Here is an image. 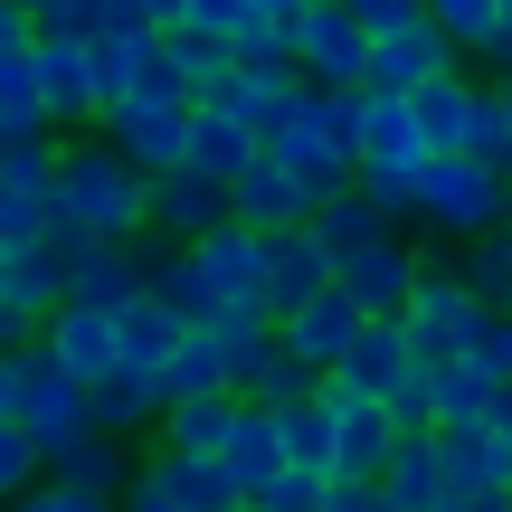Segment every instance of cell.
<instances>
[{
	"mask_svg": "<svg viewBox=\"0 0 512 512\" xmlns=\"http://www.w3.org/2000/svg\"><path fill=\"white\" fill-rule=\"evenodd\" d=\"M152 238V181L105 143L76 133L67 143V181H57V247H143Z\"/></svg>",
	"mask_w": 512,
	"mask_h": 512,
	"instance_id": "6da1fadb",
	"label": "cell"
},
{
	"mask_svg": "<svg viewBox=\"0 0 512 512\" xmlns=\"http://www.w3.org/2000/svg\"><path fill=\"white\" fill-rule=\"evenodd\" d=\"M0 418L29 427V437L48 446V465H57V456H76V446L95 437V389L67 380V370L48 361V342H29V351H0Z\"/></svg>",
	"mask_w": 512,
	"mask_h": 512,
	"instance_id": "7a4b0ae2",
	"label": "cell"
},
{
	"mask_svg": "<svg viewBox=\"0 0 512 512\" xmlns=\"http://www.w3.org/2000/svg\"><path fill=\"white\" fill-rule=\"evenodd\" d=\"M95 133H105V143L124 152L143 181H171V171H190V143H200V95H190L171 67H152V86L124 95Z\"/></svg>",
	"mask_w": 512,
	"mask_h": 512,
	"instance_id": "3957f363",
	"label": "cell"
},
{
	"mask_svg": "<svg viewBox=\"0 0 512 512\" xmlns=\"http://www.w3.org/2000/svg\"><path fill=\"white\" fill-rule=\"evenodd\" d=\"M418 228L437 247H484L512 228V171H484L465 162V152H446V162H427L418 181Z\"/></svg>",
	"mask_w": 512,
	"mask_h": 512,
	"instance_id": "277c9868",
	"label": "cell"
},
{
	"mask_svg": "<svg viewBox=\"0 0 512 512\" xmlns=\"http://www.w3.org/2000/svg\"><path fill=\"white\" fill-rule=\"evenodd\" d=\"M294 57H304V86L370 95V57H380V38L361 29V0H294Z\"/></svg>",
	"mask_w": 512,
	"mask_h": 512,
	"instance_id": "5b68a950",
	"label": "cell"
},
{
	"mask_svg": "<svg viewBox=\"0 0 512 512\" xmlns=\"http://www.w3.org/2000/svg\"><path fill=\"white\" fill-rule=\"evenodd\" d=\"M494 332H503V313H494V304H475V285H427V294H418V313H408V342H418V361H427V370L484 361V351H494Z\"/></svg>",
	"mask_w": 512,
	"mask_h": 512,
	"instance_id": "8992f818",
	"label": "cell"
},
{
	"mask_svg": "<svg viewBox=\"0 0 512 512\" xmlns=\"http://www.w3.org/2000/svg\"><path fill=\"white\" fill-rule=\"evenodd\" d=\"M57 313H67V247H19V256H0V342L29 351Z\"/></svg>",
	"mask_w": 512,
	"mask_h": 512,
	"instance_id": "52a82bcc",
	"label": "cell"
},
{
	"mask_svg": "<svg viewBox=\"0 0 512 512\" xmlns=\"http://www.w3.org/2000/svg\"><path fill=\"white\" fill-rule=\"evenodd\" d=\"M323 408H332V427H342V465H332V475H342V484H380L389 465H399L408 427L389 418L380 399H361V389H342V380L323 389Z\"/></svg>",
	"mask_w": 512,
	"mask_h": 512,
	"instance_id": "ba28073f",
	"label": "cell"
},
{
	"mask_svg": "<svg viewBox=\"0 0 512 512\" xmlns=\"http://www.w3.org/2000/svg\"><path fill=\"white\" fill-rule=\"evenodd\" d=\"M143 294H152V247H76V256H67V304L114 313V323H124Z\"/></svg>",
	"mask_w": 512,
	"mask_h": 512,
	"instance_id": "9c48e42d",
	"label": "cell"
},
{
	"mask_svg": "<svg viewBox=\"0 0 512 512\" xmlns=\"http://www.w3.org/2000/svg\"><path fill=\"white\" fill-rule=\"evenodd\" d=\"M342 294L370 313V323H408L418 294H427V266H418V247H370V256L342 266Z\"/></svg>",
	"mask_w": 512,
	"mask_h": 512,
	"instance_id": "30bf717a",
	"label": "cell"
},
{
	"mask_svg": "<svg viewBox=\"0 0 512 512\" xmlns=\"http://www.w3.org/2000/svg\"><path fill=\"white\" fill-rule=\"evenodd\" d=\"M38 342H48V361L67 370V380H86V389H105L114 370H124V323H114V313H86V304H67L48 332H38Z\"/></svg>",
	"mask_w": 512,
	"mask_h": 512,
	"instance_id": "8fae6325",
	"label": "cell"
},
{
	"mask_svg": "<svg viewBox=\"0 0 512 512\" xmlns=\"http://www.w3.org/2000/svg\"><path fill=\"white\" fill-rule=\"evenodd\" d=\"M313 219H323V200H313L285 162H256L247 181H238V228H256L266 247H275V238H304Z\"/></svg>",
	"mask_w": 512,
	"mask_h": 512,
	"instance_id": "7c38bea8",
	"label": "cell"
},
{
	"mask_svg": "<svg viewBox=\"0 0 512 512\" xmlns=\"http://www.w3.org/2000/svg\"><path fill=\"white\" fill-rule=\"evenodd\" d=\"M418 370H427V361H418V342H408V323H370V332H361V351H351V361L332 370V380L389 408V399H399L408 380H418Z\"/></svg>",
	"mask_w": 512,
	"mask_h": 512,
	"instance_id": "4fadbf2b",
	"label": "cell"
},
{
	"mask_svg": "<svg viewBox=\"0 0 512 512\" xmlns=\"http://www.w3.org/2000/svg\"><path fill=\"white\" fill-rule=\"evenodd\" d=\"M446 76H465V67H456V48H446L437 29H418V38H389V48L370 57V95H408V105H418L427 86H446Z\"/></svg>",
	"mask_w": 512,
	"mask_h": 512,
	"instance_id": "5bb4252c",
	"label": "cell"
},
{
	"mask_svg": "<svg viewBox=\"0 0 512 512\" xmlns=\"http://www.w3.org/2000/svg\"><path fill=\"white\" fill-rule=\"evenodd\" d=\"M228 475H238V494L256 503L266 494L275 475H294V446H285V418H275V408H238V437H228Z\"/></svg>",
	"mask_w": 512,
	"mask_h": 512,
	"instance_id": "9a60e30c",
	"label": "cell"
},
{
	"mask_svg": "<svg viewBox=\"0 0 512 512\" xmlns=\"http://www.w3.org/2000/svg\"><path fill=\"white\" fill-rule=\"evenodd\" d=\"M256 162H266V143H256L238 114H228V105H200V143H190V171H200V181H219V190H238Z\"/></svg>",
	"mask_w": 512,
	"mask_h": 512,
	"instance_id": "2e32d148",
	"label": "cell"
},
{
	"mask_svg": "<svg viewBox=\"0 0 512 512\" xmlns=\"http://www.w3.org/2000/svg\"><path fill=\"white\" fill-rule=\"evenodd\" d=\"M380 503L389 512H446V503H456V484H446V446L437 437H408L399 465L380 475Z\"/></svg>",
	"mask_w": 512,
	"mask_h": 512,
	"instance_id": "e0dca14e",
	"label": "cell"
},
{
	"mask_svg": "<svg viewBox=\"0 0 512 512\" xmlns=\"http://www.w3.org/2000/svg\"><path fill=\"white\" fill-rule=\"evenodd\" d=\"M152 484H162L181 512H247V494H238V475H228L219 456H152L143 465Z\"/></svg>",
	"mask_w": 512,
	"mask_h": 512,
	"instance_id": "ac0fdd59",
	"label": "cell"
},
{
	"mask_svg": "<svg viewBox=\"0 0 512 512\" xmlns=\"http://www.w3.org/2000/svg\"><path fill=\"white\" fill-rule=\"evenodd\" d=\"M181 342H190V323L162 304V294H143V304L124 313V370H133V380H171Z\"/></svg>",
	"mask_w": 512,
	"mask_h": 512,
	"instance_id": "d6986e66",
	"label": "cell"
},
{
	"mask_svg": "<svg viewBox=\"0 0 512 512\" xmlns=\"http://www.w3.org/2000/svg\"><path fill=\"white\" fill-rule=\"evenodd\" d=\"M162 418H171V399H162V380H133V370H114V380L105 389H95V437H143V427H152V437H162Z\"/></svg>",
	"mask_w": 512,
	"mask_h": 512,
	"instance_id": "ffe728a7",
	"label": "cell"
},
{
	"mask_svg": "<svg viewBox=\"0 0 512 512\" xmlns=\"http://www.w3.org/2000/svg\"><path fill=\"white\" fill-rule=\"evenodd\" d=\"M437 446H446V484H456V494H512V446L494 427H456V437H437Z\"/></svg>",
	"mask_w": 512,
	"mask_h": 512,
	"instance_id": "44dd1931",
	"label": "cell"
},
{
	"mask_svg": "<svg viewBox=\"0 0 512 512\" xmlns=\"http://www.w3.org/2000/svg\"><path fill=\"white\" fill-rule=\"evenodd\" d=\"M313 238H323L332 266H351V256H370V247H399L389 238V219H380V200L370 190H351V200H323V219H313Z\"/></svg>",
	"mask_w": 512,
	"mask_h": 512,
	"instance_id": "7402d4cb",
	"label": "cell"
},
{
	"mask_svg": "<svg viewBox=\"0 0 512 512\" xmlns=\"http://www.w3.org/2000/svg\"><path fill=\"white\" fill-rule=\"evenodd\" d=\"M57 484H76V494H105V503H124L133 484H143V465H133V446H124V437H86L76 456H57Z\"/></svg>",
	"mask_w": 512,
	"mask_h": 512,
	"instance_id": "603a6c76",
	"label": "cell"
},
{
	"mask_svg": "<svg viewBox=\"0 0 512 512\" xmlns=\"http://www.w3.org/2000/svg\"><path fill=\"white\" fill-rule=\"evenodd\" d=\"M238 408L247 399H190V408H171V418H162V456H228Z\"/></svg>",
	"mask_w": 512,
	"mask_h": 512,
	"instance_id": "cb8c5ba5",
	"label": "cell"
},
{
	"mask_svg": "<svg viewBox=\"0 0 512 512\" xmlns=\"http://www.w3.org/2000/svg\"><path fill=\"white\" fill-rule=\"evenodd\" d=\"M465 162L512 171V95H503V86H475V114H465Z\"/></svg>",
	"mask_w": 512,
	"mask_h": 512,
	"instance_id": "d4e9b609",
	"label": "cell"
},
{
	"mask_svg": "<svg viewBox=\"0 0 512 512\" xmlns=\"http://www.w3.org/2000/svg\"><path fill=\"white\" fill-rule=\"evenodd\" d=\"M465 114H475V76H446V86L418 95V124H427V143H437V162L465 152Z\"/></svg>",
	"mask_w": 512,
	"mask_h": 512,
	"instance_id": "484cf974",
	"label": "cell"
},
{
	"mask_svg": "<svg viewBox=\"0 0 512 512\" xmlns=\"http://www.w3.org/2000/svg\"><path fill=\"white\" fill-rule=\"evenodd\" d=\"M437 38L456 57H494L503 38V0H437Z\"/></svg>",
	"mask_w": 512,
	"mask_h": 512,
	"instance_id": "4316f807",
	"label": "cell"
},
{
	"mask_svg": "<svg viewBox=\"0 0 512 512\" xmlns=\"http://www.w3.org/2000/svg\"><path fill=\"white\" fill-rule=\"evenodd\" d=\"M465 285H475V304L512 313V228H503V238H484V247H465Z\"/></svg>",
	"mask_w": 512,
	"mask_h": 512,
	"instance_id": "83f0119b",
	"label": "cell"
},
{
	"mask_svg": "<svg viewBox=\"0 0 512 512\" xmlns=\"http://www.w3.org/2000/svg\"><path fill=\"white\" fill-rule=\"evenodd\" d=\"M361 29L380 38H418V29H437V0H361Z\"/></svg>",
	"mask_w": 512,
	"mask_h": 512,
	"instance_id": "f1b7e54d",
	"label": "cell"
},
{
	"mask_svg": "<svg viewBox=\"0 0 512 512\" xmlns=\"http://www.w3.org/2000/svg\"><path fill=\"white\" fill-rule=\"evenodd\" d=\"M389 418H399L408 437H437V370H418V380H408L399 399H389Z\"/></svg>",
	"mask_w": 512,
	"mask_h": 512,
	"instance_id": "f546056e",
	"label": "cell"
},
{
	"mask_svg": "<svg viewBox=\"0 0 512 512\" xmlns=\"http://www.w3.org/2000/svg\"><path fill=\"white\" fill-rule=\"evenodd\" d=\"M38 503H48V512H124V503H105V494H76V484H48Z\"/></svg>",
	"mask_w": 512,
	"mask_h": 512,
	"instance_id": "4dcf8cb0",
	"label": "cell"
},
{
	"mask_svg": "<svg viewBox=\"0 0 512 512\" xmlns=\"http://www.w3.org/2000/svg\"><path fill=\"white\" fill-rule=\"evenodd\" d=\"M124 512H181V503H171V494H162V484H152V475H143V484H133V494H124Z\"/></svg>",
	"mask_w": 512,
	"mask_h": 512,
	"instance_id": "1f68e13d",
	"label": "cell"
},
{
	"mask_svg": "<svg viewBox=\"0 0 512 512\" xmlns=\"http://www.w3.org/2000/svg\"><path fill=\"white\" fill-rule=\"evenodd\" d=\"M484 370H494V380L512 389V313H503V332H494V351H484Z\"/></svg>",
	"mask_w": 512,
	"mask_h": 512,
	"instance_id": "d6a6232c",
	"label": "cell"
},
{
	"mask_svg": "<svg viewBox=\"0 0 512 512\" xmlns=\"http://www.w3.org/2000/svg\"><path fill=\"white\" fill-rule=\"evenodd\" d=\"M484 67H494L503 86H512V0H503V38H494V57H484Z\"/></svg>",
	"mask_w": 512,
	"mask_h": 512,
	"instance_id": "836d02e7",
	"label": "cell"
},
{
	"mask_svg": "<svg viewBox=\"0 0 512 512\" xmlns=\"http://www.w3.org/2000/svg\"><path fill=\"white\" fill-rule=\"evenodd\" d=\"M10 512H48V503H38V494H29V503H10Z\"/></svg>",
	"mask_w": 512,
	"mask_h": 512,
	"instance_id": "e575fe53",
	"label": "cell"
},
{
	"mask_svg": "<svg viewBox=\"0 0 512 512\" xmlns=\"http://www.w3.org/2000/svg\"><path fill=\"white\" fill-rule=\"evenodd\" d=\"M247 512H256V503H247Z\"/></svg>",
	"mask_w": 512,
	"mask_h": 512,
	"instance_id": "d590c367",
	"label": "cell"
}]
</instances>
